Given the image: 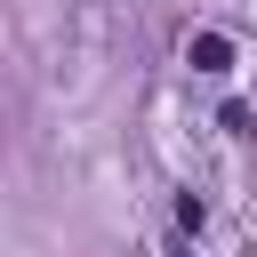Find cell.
<instances>
[{
	"label": "cell",
	"mask_w": 257,
	"mask_h": 257,
	"mask_svg": "<svg viewBox=\"0 0 257 257\" xmlns=\"http://www.w3.org/2000/svg\"><path fill=\"white\" fill-rule=\"evenodd\" d=\"M185 64H193V72H233V40H225V32H193V40H185Z\"/></svg>",
	"instance_id": "cell-1"
},
{
	"label": "cell",
	"mask_w": 257,
	"mask_h": 257,
	"mask_svg": "<svg viewBox=\"0 0 257 257\" xmlns=\"http://www.w3.org/2000/svg\"><path fill=\"white\" fill-rule=\"evenodd\" d=\"M177 257H185V249H177Z\"/></svg>",
	"instance_id": "cell-2"
}]
</instances>
